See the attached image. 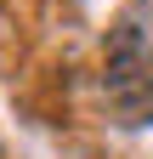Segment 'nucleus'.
<instances>
[{"instance_id":"1","label":"nucleus","mask_w":153,"mask_h":159,"mask_svg":"<svg viewBox=\"0 0 153 159\" xmlns=\"http://www.w3.org/2000/svg\"><path fill=\"white\" fill-rule=\"evenodd\" d=\"M102 108L113 125H153V34L136 23V11H125L108 34L102 57Z\"/></svg>"}]
</instances>
